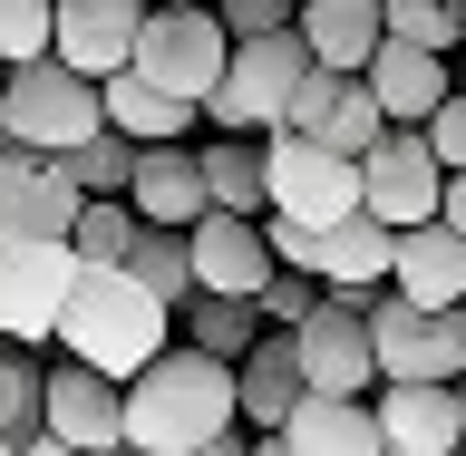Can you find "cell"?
Masks as SVG:
<instances>
[{"mask_svg": "<svg viewBox=\"0 0 466 456\" xmlns=\"http://www.w3.org/2000/svg\"><path fill=\"white\" fill-rule=\"evenodd\" d=\"M243 428V408H233V360H204V350L166 340L127 379V447L137 456H195L204 437Z\"/></svg>", "mask_w": 466, "mask_h": 456, "instance_id": "1", "label": "cell"}, {"mask_svg": "<svg viewBox=\"0 0 466 456\" xmlns=\"http://www.w3.org/2000/svg\"><path fill=\"white\" fill-rule=\"evenodd\" d=\"M166 340H175V311L156 291H137L127 272H87L78 262L68 311H58V350L68 360H87V370H107V379H137Z\"/></svg>", "mask_w": 466, "mask_h": 456, "instance_id": "2", "label": "cell"}, {"mask_svg": "<svg viewBox=\"0 0 466 456\" xmlns=\"http://www.w3.org/2000/svg\"><path fill=\"white\" fill-rule=\"evenodd\" d=\"M224 20H214V0H146V29H137V78H156L166 97H185V107H204L214 87H224Z\"/></svg>", "mask_w": 466, "mask_h": 456, "instance_id": "3", "label": "cell"}, {"mask_svg": "<svg viewBox=\"0 0 466 456\" xmlns=\"http://www.w3.org/2000/svg\"><path fill=\"white\" fill-rule=\"evenodd\" d=\"M320 58L301 49V29H262V39H233L224 58V87L204 97V117H214V137H262V127H282L291 87L311 78Z\"/></svg>", "mask_w": 466, "mask_h": 456, "instance_id": "4", "label": "cell"}, {"mask_svg": "<svg viewBox=\"0 0 466 456\" xmlns=\"http://www.w3.org/2000/svg\"><path fill=\"white\" fill-rule=\"evenodd\" d=\"M262 214H291V224H350L360 214V156H330L320 137H291V127H262Z\"/></svg>", "mask_w": 466, "mask_h": 456, "instance_id": "5", "label": "cell"}, {"mask_svg": "<svg viewBox=\"0 0 466 456\" xmlns=\"http://www.w3.org/2000/svg\"><path fill=\"white\" fill-rule=\"evenodd\" d=\"M370 350L389 389H457L466 379V311H418L408 291H370Z\"/></svg>", "mask_w": 466, "mask_h": 456, "instance_id": "6", "label": "cell"}, {"mask_svg": "<svg viewBox=\"0 0 466 456\" xmlns=\"http://www.w3.org/2000/svg\"><path fill=\"white\" fill-rule=\"evenodd\" d=\"M68 282H78L68 233H0V340H10V350L58 340Z\"/></svg>", "mask_w": 466, "mask_h": 456, "instance_id": "7", "label": "cell"}, {"mask_svg": "<svg viewBox=\"0 0 466 456\" xmlns=\"http://www.w3.org/2000/svg\"><path fill=\"white\" fill-rule=\"evenodd\" d=\"M0 117H10V146H29V156H68L78 137L107 127V117H97V78L58 68V58L10 68V78H0Z\"/></svg>", "mask_w": 466, "mask_h": 456, "instance_id": "8", "label": "cell"}, {"mask_svg": "<svg viewBox=\"0 0 466 456\" xmlns=\"http://www.w3.org/2000/svg\"><path fill=\"white\" fill-rule=\"evenodd\" d=\"M291 350H301V379H311V399H370V389H379L370 301H350V291H320L311 320L291 330Z\"/></svg>", "mask_w": 466, "mask_h": 456, "instance_id": "9", "label": "cell"}, {"mask_svg": "<svg viewBox=\"0 0 466 456\" xmlns=\"http://www.w3.org/2000/svg\"><path fill=\"white\" fill-rule=\"evenodd\" d=\"M437 195H447V166H437V146L418 127H389V137L360 156V214L389 233L408 224H437Z\"/></svg>", "mask_w": 466, "mask_h": 456, "instance_id": "10", "label": "cell"}, {"mask_svg": "<svg viewBox=\"0 0 466 456\" xmlns=\"http://www.w3.org/2000/svg\"><path fill=\"white\" fill-rule=\"evenodd\" d=\"M39 428H49V437H68L78 456L127 447V379L87 370V360H58V370L39 379Z\"/></svg>", "mask_w": 466, "mask_h": 456, "instance_id": "11", "label": "cell"}, {"mask_svg": "<svg viewBox=\"0 0 466 456\" xmlns=\"http://www.w3.org/2000/svg\"><path fill=\"white\" fill-rule=\"evenodd\" d=\"M185 253H195V291H224V301H262V282L282 272L262 243V214H195Z\"/></svg>", "mask_w": 466, "mask_h": 456, "instance_id": "12", "label": "cell"}, {"mask_svg": "<svg viewBox=\"0 0 466 456\" xmlns=\"http://www.w3.org/2000/svg\"><path fill=\"white\" fill-rule=\"evenodd\" d=\"M78 166L68 156H29V146H10L0 156V233H68L78 224Z\"/></svg>", "mask_w": 466, "mask_h": 456, "instance_id": "13", "label": "cell"}, {"mask_svg": "<svg viewBox=\"0 0 466 456\" xmlns=\"http://www.w3.org/2000/svg\"><path fill=\"white\" fill-rule=\"evenodd\" d=\"M137 29H146V0H58L49 58L78 68V78H116V68L137 58Z\"/></svg>", "mask_w": 466, "mask_h": 456, "instance_id": "14", "label": "cell"}, {"mask_svg": "<svg viewBox=\"0 0 466 456\" xmlns=\"http://www.w3.org/2000/svg\"><path fill=\"white\" fill-rule=\"evenodd\" d=\"M301 399H311V379H301L291 330H262V340L233 360V408H243V428H253V437H282V418Z\"/></svg>", "mask_w": 466, "mask_h": 456, "instance_id": "15", "label": "cell"}, {"mask_svg": "<svg viewBox=\"0 0 466 456\" xmlns=\"http://www.w3.org/2000/svg\"><path fill=\"white\" fill-rule=\"evenodd\" d=\"M360 87H370L379 97V117H389V127H428L437 117V97H447V58L437 49H408V39H379L370 49V68H360Z\"/></svg>", "mask_w": 466, "mask_h": 456, "instance_id": "16", "label": "cell"}, {"mask_svg": "<svg viewBox=\"0 0 466 456\" xmlns=\"http://www.w3.org/2000/svg\"><path fill=\"white\" fill-rule=\"evenodd\" d=\"M370 408H379L389 456H457V447H466V408H457V389H389V379H379Z\"/></svg>", "mask_w": 466, "mask_h": 456, "instance_id": "17", "label": "cell"}, {"mask_svg": "<svg viewBox=\"0 0 466 456\" xmlns=\"http://www.w3.org/2000/svg\"><path fill=\"white\" fill-rule=\"evenodd\" d=\"M389 291H408L418 311H466V233L408 224L399 233V262H389Z\"/></svg>", "mask_w": 466, "mask_h": 456, "instance_id": "18", "label": "cell"}, {"mask_svg": "<svg viewBox=\"0 0 466 456\" xmlns=\"http://www.w3.org/2000/svg\"><path fill=\"white\" fill-rule=\"evenodd\" d=\"M127 204H137V224H166V233H185L195 214H214V204H204L195 137H185V146H137V185H127Z\"/></svg>", "mask_w": 466, "mask_h": 456, "instance_id": "19", "label": "cell"}, {"mask_svg": "<svg viewBox=\"0 0 466 456\" xmlns=\"http://www.w3.org/2000/svg\"><path fill=\"white\" fill-rule=\"evenodd\" d=\"M389 262H399V233L370 224V214H350V224L320 233L311 272H320V291H350V301H370V291H389Z\"/></svg>", "mask_w": 466, "mask_h": 456, "instance_id": "20", "label": "cell"}, {"mask_svg": "<svg viewBox=\"0 0 466 456\" xmlns=\"http://www.w3.org/2000/svg\"><path fill=\"white\" fill-rule=\"evenodd\" d=\"M97 117H107L116 137H137V146H185L204 107L166 97V87H156V78H137V68H116V78H97Z\"/></svg>", "mask_w": 466, "mask_h": 456, "instance_id": "21", "label": "cell"}, {"mask_svg": "<svg viewBox=\"0 0 466 456\" xmlns=\"http://www.w3.org/2000/svg\"><path fill=\"white\" fill-rule=\"evenodd\" d=\"M301 49L320 58V68H340V78H360L370 68V49L389 39V20H379V0H301Z\"/></svg>", "mask_w": 466, "mask_h": 456, "instance_id": "22", "label": "cell"}, {"mask_svg": "<svg viewBox=\"0 0 466 456\" xmlns=\"http://www.w3.org/2000/svg\"><path fill=\"white\" fill-rule=\"evenodd\" d=\"M282 447L291 456H389V437H379L370 399H301L282 418Z\"/></svg>", "mask_w": 466, "mask_h": 456, "instance_id": "23", "label": "cell"}, {"mask_svg": "<svg viewBox=\"0 0 466 456\" xmlns=\"http://www.w3.org/2000/svg\"><path fill=\"white\" fill-rule=\"evenodd\" d=\"M195 166H204V204L214 214H262V137H204L195 146Z\"/></svg>", "mask_w": 466, "mask_h": 456, "instance_id": "24", "label": "cell"}, {"mask_svg": "<svg viewBox=\"0 0 466 456\" xmlns=\"http://www.w3.org/2000/svg\"><path fill=\"white\" fill-rule=\"evenodd\" d=\"M175 330H185V350H204V360H243V350L262 340V311L253 301H224V291H195V301L175 311Z\"/></svg>", "mask_w": 466, "mask_h": 456, "instance_id": "25", "label": "cell"}, {"mask_svg": "<svg viewBox=\"0 0 466 456\" xmlns=\"http://www.w3.org/2000/svg\"><path fill=\"white\" fill-rule=\"evenodd\" d=\"M116 272H127L137 291H156L166 311H185V301H195V253H185V233H166V224H146L137 253L116 262Z\"/></svg>", "mask_w": 466, "mask_h": 456, "instance_id": "26", "label": "cell"}, {"mask_svg": "<svg viewBox=\"0 0 466 456\" xmlns=\"http://www.w3.org/2000/svg\"><path fill=\"white\" fill-rule=\"evenodd\" d=\"M137 204H127V195H87L78 204V224H68V253H78L87 262V272H116V262H127V253H137Z\"/></svg>", "mask_w": 466, "mask_h": 456, "instance_id": "27", "label": "cell"}, {"mask_svg": "<svg viewBox=\"0 0 466 456\" xmlns=\"http://www.w3.org/2000/svg\"><path fill=\"white\" fill-rule=\"evenodd\" d=\"M68 166H78V195H127V185H137V137L97 127V137L68 146Z\"/></svg>", "mask_w": 466, "mask_h": 456, "instance_id": "28", "label": "cell"}, {"mask_svg": "<svg viewBox=\"0 0 466 456\" xmlns=\"http://www.w3.org/2000/svg\"><path fill=\"white\" fill-rule=\"evenodd\" d=\"M379 137H389L379 97H370L360 78H340V97H330V117H320V146H330V156H370Z\"/></svg>", "mask_w": 466, "mask_h": 456, "instance_id": "29", "label": "cell"}, {"mask_svg": "<svg viewBox=\"0 0 466 456\" xmlns=\"http://www.w3.org/2000/svg\"><path fill=\"white\" fill-rule=\"evenodd\" d=\"M39 360H29V350H10L0 340V437H10V447H20V437H39Z\"/></svg>", "mask_w": 466, "mask_h": 456, "instance_id": "30", "label": "cell"}, {"mask_svg": "<svg viewBox=\"0 0 466 456\" xmlns=\"http://www.w3.org/2000/svg\"><path fill=\"white\" fill-rule=\"evenodd\" d=\"M379 20H389V39H408V49H457L466 29H457V0H379Z\"/></svg>", "mask_w": 466, "mask_h": 456, "instance_id": "31", "label": "cell"}, {"mask_svg": "<svg viewBox=\"0 0 466 456\" xmlns=\"http://www.w3.org/2000/svg\"><path fill=\"white\" fill-rule=\"evenodd\" d=\"M49 39H58V0H0V68L49 58Z\"/></svg>", "mask_w": 466, "mask_h": 456, "instance_id": "32", "label": "cell"}, {"mask_svg": "<svg viewBox=\"0 0 466 456\" xmlns=\"http://www.w3.org/2000/svg\"><path fill=\"white\" fill-rule=\"evenodd\" d=\"M311 301H320V282L311 272H272V282H262V330H301V320H311Z\"/></svg>", "mask_w": 466, "mask_h": 456, "instance_id": "33", "label": "cell"}, {"mask_svg": "<svg viewBox=\"0 0 466 456\" xmlns=\"http://www.w3.org/2000/svg\"><path fill=\"white\" fill-rule=\"evenodd\" d=\"M214 20H224V39H262V29L301 20V0H214Z\"/></svg>", "mask_w": 466, "mask_h": 456, "instance_id": "34", "label": "cell"}, {"mask_svg": "<svg viewBox=\"0 0 466 456\" xmlns=\"http://www.w3.org/2000/svg\"><path fill=\"white\" fill-rule=\"evenodd\" d=\"M418 137L437 146V166H447V175H466V87H447V97H437V117L418 127Z\"/></svg>", "mask_w": 466, "mask_h": 456, "instance_id": "35", "label": "cell"}, {"mask_svg": "<svg viewBox=\"0 0 466 456\" xmlns=\"http://www.w3.org/2000/svg\"><path fill=\"white\" fill-rule=\"evenodd\" d=\"M330 97H340V68H311V78L291 87V107H282V127H291V137H320V117H330Z\"/></svg>", "mask_w": 466, "mask_h": 456, "instance_id": "36", "label": "cell"}, {"mask_svg": "<svg viewBox=\"0 0 466 456\" xmlns=\"http://www.w3.org/2000/svg\"><path fill=\"white\" fill-rule=\"evenodd\" d=\"M437 224H447V233H466V175H447V195H437Z\"/></svg>", "mask_w": 466, "mask_h": 456, "instance_id": "37", "label": "cell"}, {"mask_svg": "<svg viewBox=\"0 0 466 456\" xmlns=\"http://www.w3.org/2000/svg\"><path fill=\"white\" fill-rule=\"evenodd\" d=\"M195 456H253V428H224V437H204Z\"/></svg>", "mask_w": 466, "mask_h": 456, "instance_id": "38", "label": "cell"}, {"mask_svg": "<svg viewBox=\"0 0 466 456\" xmlns=\"http://www.w3.org/2000/svg\"><path fill=\"white\" fill-rule=\"evenodd\" d=\"M20 456H78V447H68V437H49V428H39V437H20Z\"/></svg>", "mask_w": 466, "mask_h": 456, "instance_id": "39", "label": "cell"}, {"mask_svg": "<svg viewBox=\"0 0 466 456\" xmlns=\"http://www.w3.org/2000/svg\"><path fill=\"white\" fill-rule=\"evenodd\" d=\"M253 456H291V447H282V437H253Z\"/></svg>", "mask_w": 466, "mask_h": 456, "instance_id": "40", "label": "cell"}, {"mask_svg": "<svg viewBox=\"0 0 466 456\" xmlns=\"http://www.w3.org/2000/svg\"><path fill=\"white\" fill-rule=\"evenodd\" d=\"M0 156H10V117H0Z\"/></svg>", "mask_w": 466, "mask_h": 456, "instance_id": "41", "label": "cell"}, {"mask_svg": "<svg viewBox=\"0 0 466 456\" xmlns=\"http://www.w3.org/2000/svg\"><path fill=\"white\" fill-rule=\"evenodd\" d=\"M0 456H20V447H10V437H0Z\"/></svg>", "mask_w": 466, "mask_h": 456, "instance_id": "42", "label": "cell"}, {"mask_svg": "<svg viewBox=\"0 0 466 456\" xmlns=\"http://www.w3.org/2000/svg\"><path fill=\"white\" fill-rule=\"evenodd\" d=\"M457 408H466V379H457Z\"/></svg>", "mask_w": 466, "mask_h": 456, "instance_id": "43", "label": "cell"}, {"mask_svg": "<svg viewBox=\"0 0 466 456\" xmlns=\"http://www.w3.org/2000/svg\"><path fill=\"white\" fill-rule=\"evenodd\" d=\"M457 29H466V0H457Z\"/></svg>", "mask_w": 466, "mask_h": 456, "instance_id": "44", "label": "cell"}, {"mask_svg": "<svg viewBox=\"0 0 466 456\" xmlns=\"http://www.w3.org/2000/svg\"><path fill=\"white\" fill-rule=\"evenodd\" d=\"M107 456H137V447H107Z\"/></svg>", "mask_w": 466, "mask_h": 456, "instance_id": "45", "label": "cell"}, {"mask_svg": "<svg viewBox=\"0 0 466 456\" xmlns=\"http://www.w3.org/2000/svg\"><path fill=\"white\" fill-rule=\"evenodd\" d=\"M0 78H10V68H0Z\"/></svg>", "mask_w": 466, "mask_h": 456, "instance_id": "46", "label": "cell"}, {"mask_svg": "<svg viewBox=\"0 0 466 456\" xmlns=\"http://www.w3.org/2000/svg\"><path fill=\"white\" fill-rule=\"evenodd\" d=\"M457 456H466V447H457Z\"/></svg>", "mask_w": 466, "mask_h": 456, "instance_id": "47", "label": "cell"}]
</instances>
